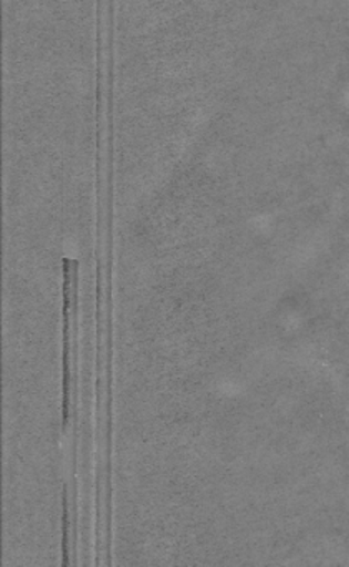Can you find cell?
Returning a JSON list of instances; mask_svg holds the SVG:
<instances>
[{
	"mask_svg": "<svg viewBox=\"0 0 349 567\" xmlns=\"http://www.w3.org/2000/svg\"><path fill=\"white\" fill-rule=\"evenodd\" d=\"M70 260H63V431L70 420Z\"/></svg>",
	"mask_w": 349,
	"mask_h": 567,
	"instance_id": "6da1fadb",
	"label": "cell"
}]
</instances>
